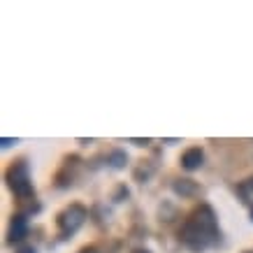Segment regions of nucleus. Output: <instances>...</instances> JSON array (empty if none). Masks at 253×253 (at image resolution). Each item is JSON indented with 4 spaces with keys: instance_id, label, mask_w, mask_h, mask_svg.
Returning a JSON list of instances; mask_svg holds the SVG:
<instances>
[{
    "instance_id": "nucleus-1",
    "label": "nucleus",
    "mask_w": 253,
    "mask_h": 253,
    "mask_svg": "<svg viewBox=\"0 0 253 253\" xmlns=\"http://www.w3.org/2000/svg\"><path fill=\"white\" fill-rule=\"evenodd\" d=\"M84 221H86V209L82 205H70L58 216V228H61L63 235H75L84 225Z\"/></svg>"
},
{
    "instance_id": "nucleus-2",
    "label": "nucleus",
    "mask_w": 253,
    "mask_h": 253,
    "mask_svg": "<svg viewBox=\"0 0 253 253\" xmlns=\"http://www.w3.org/2000/svg\"><path fill=\"white\" fill-rule=\"evenodd\" d=\"M7 181L12 186V191L19 195V198H31L33 195V184L28 179V168L26 163H16L14 168L7 172Z\"/></svg>"
},
{
    "instance_id": "nucleus-3",
    "label": "nucleus",
    "mask_w": 253,
    "mask_h": 253,
    "mask_svg": "<svg viewBox=\"0 0 253 253\" xmlns=\"http://www.w3.org/2000/svg\"><path fill=\"white\" fill-rule=\"evenodd\" d=\"M188 223H193L195 228H200V230H205L207 235L216 237V216H214V211H211V207H207V205H200L191 214Z\"/></svg>"
},
{
    "instance_id": "nucleus-4",
    "label": "nucleus",
    "mask_w": 253,
    "mask_h": 253,
    "mask_svg": "<svg viewBox=\"0 0 253 253\" xmlns=\"http://www.w3.org/2000/svg\"><path fill=\"white\" fill-rule=\"evenodd\" d=\"M28 232V221L23 214H16L12 218V225H9V242H21Z\"/></svg>"
},
{
    "instance_id": "nucleus-5",
    "label": "nucleus",
    "mask_w": 253,
    "mask_h": 253,
    "mask_svg": "<svg viewBox=\"0 0 253 253\" xmlns=\"http://www.w3.org/2000/svg\"><path fill=\"white\" fill-rule=\"evenodd\" d=\"M202 161H205V154H202V149L193 146V149H188V151L181 156V168L191 172V169H198L200 165H202Z\"/></svg>"
},
{
    "instance_id": "nucleus-6",
    "label": "nucleus",
    "mask_w": 253,
    "mask_h": 253,
    "mask_svg": "<svg viewBox=\"0 0 253 253\" xmlns=\"http://www.w3.org/2000/svg\"><path fill=\"white\" fill-rule=\"evenodd\" d=\"M174 191L179 193V195H198L200 193V188H198V184L195 181H191V179H176L174 181Z\"/></svg>"
},
{
    "instance_id": "nucleus-7",
    "label": "nucleus",
    "mask_w": 253,
    "mask_h": 253,
    "mask_svg": "<svg viewBox=\"0 0 253 253\" xmlns=\"http://www.w3.org/2000/svg\"><path fill=\"white\" fill-rule=\"evenodd\" d=\"M239 195L244 198V202H251L253 205V176L249 179V181H244V184L239 186Z\"/></svg>"
},
{
    "instance_id": "nucleus-8",
    "label": "nucleus",
    "mask_w": 253,
    "mask_h": 253,
    "mask_svg": "<svg viewBox=\"0 0 253 253\" xmlns=\"http://www.w3.org/2000/svg\"><path fill=\"white\" fill-rule=\"evenodd\" d=\"M126 161H128V158H126V154H123V151H114V154L109 156V163H112L114 168H123V165H126Z\"/></svg>"
},
{
    "instance_id": "nucleus-9",
    "label": "nucleus",
    "mask_w": 253,
    "mask_h": 253,
    "mask_svg": "<svg viewBox=\"0 0 253 253\" xmlns=\"http://www.w3.org/2000/svg\"><path fill=\"white\" fill-rule=\"evenodd\" d=\"M16 253H35V249H33V246H19Z\"/></svg>"
},
{
    "instance_id": "nucleus-10",
    "label": "nucleus",
    "mask_w": 253,
    "mask_h": 253,
    "mask_svg": "<svg viewBox=\"0 0 253 253\" xmlns=\"http://www.w3.org/2000/svg\"><path fill=\"white\" fill-rule=\"evenodd\" d=\"M79 253H98L95 249H84V251H79Z\"/></svg>"
},
{
    "instance_id": "nucleus-11",
    "label": "nucleus",
    "mask_w": 253,
    "mask_h": 253,
    "mask_svg": "<svg viewBox=\"0 0 253 253\" xmlns=\"http://www.w3.org/2000/svg\"><path fill=\"white\" fill-rule=\"evenodd\" d=\"M135 253H149V251H135Z\"/></svg>"
},
{
    "instance_id": "nucleus-12",
    "label": "nucleus",
    "mask_w": 253,
    "mask_h": 253,
    "mask_svg": "<svg viewBox=\"0 0 253 253\" xmlns=\"http://www.w3.org/2000/svg\"><path fill=\"white\" fill-rule=\"evenodd\" d=\"M251 216H253V211H251Z\"/></svg>"
}]
</instances>
